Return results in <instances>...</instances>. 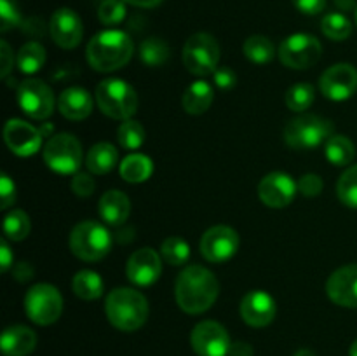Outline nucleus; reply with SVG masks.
Listing matches in <instances>:
<instances>
[{
  "label": "nucleus",
  "mask_w": 357,
  "mask_h": 356,
  "mask_svg": "<svg viewBox=\"0 0 357 356\" xmlns=\"http://www.w3.org/2000/svg\"><path fill=\"white\" fill-rule=\"evenodd\" d=\"M220 293L218 279L202 265H188L176 279V302L188 314L206 313Z\"/></svg>",
  "instance_id": "obj_1"
},
{
  "label": "nucleus",
  "mask_w": 357,
  "mask_h": 356,
  "mask_svg": "<svg viewBox=\"0 0 357 356\" xmlns=\"http://www.w3.org/2000/svg\"><path fill=\"white\" fill-rule=\"evenodd\" d=\"M135 44L126 31L105 30L94 35L87 44V61L98 72H114L129 63Z\"/></svg>",
  "instance_id": "obj_2"
},
{
  "label": "nucleus",
  "mask_w": 357,
  "mask_h": 356,
  "mask_svg": "<svg viewBox=\"0 0 357 356\" xmlns=\"http://www.w3.org/2000/svg\"><path fill=\"white\" fill-rule=\"evenodd\" d=\"M105 313L115 328L135 332L142 328L149 318V302L138 290L115 288L108 293Z\"/></svg>",
  "instance_id": "obj_3"
},
{
  "label": "nucleus",
  "mask_w": 357,
  "mask_h": 356,
  "mask_svg": "<svg viewBox=\"0 0 357 356\" xmlns=\"http://www.w3.org/2000/svg\"><path fill=\"white\" fill-rule=\"evenodd\" d=\"M96 101L105 115L128 121L138 110V94L121 79H105L96 86Z\"/></svg>",
  "instance_id": "obj_4"
},
{
  "label": "nucleus",
  "mask_w": 357,
  "mask_h": 356,
  "mask_svg": "<svg viewBox=\"0 0 357 356\" xmlns=\"http://www.w3.org/2000/svg\"><path fill=\"white\" fill-rule=\"evenodd\" d=\"M333 136V122L314 114L291 119L284 128V140L295 150H312Z\"/></svg>",
  "instance_id": "obj_5"
},
{
  "label": "nucleus",
  "mask_w": 357,
  "mask_h": 356,
  "mask_svg": "<svg viewBox=\"0 0 357 356\" xmlns=\"http://www.w3.org/2000/svg\"><path fill=\"white\" fill-rule=\"evenodd\" d=\"M70 250L86 262H96L107 257L112 248V236L105 225L94 220H86L73 227L70 234Z\"/></svg>",
  "instance_id": "obj_6"
},
{
  "label": "nucleus",
  "mask_w": 357,
  "mask_h": 356,
  "mask_svg": "<svg viewBox=\"0 0 357 356\" xmlns=\"http://www.w3.org/2000/svg\"><path fill=\"white\" fill-rule=\"evenodd\" d=\"M63 311V297L56 286L38 283L24 295V313L33 323L47 327L59 320Z\"/></svg>",
  "instance_id": "obj_7"
},
{
  "label": "nucleus",
  "mask_w": 357,
  "mask_h": 356,
  "mask_svg": "<svg viewBox=\"0 0 357 356\" xmlns=\"http://www.w3.org/2000/svg\"><path fill=\"white\" fill-rule=\"evenodd\" d=\"M220 63V45L209 34H194L183 47V65L194 75L204 77L215 73Z\"/></svg>",
  "instance_id": "obj_8"
},
{
  "label": "nucleus",
  "mask_w": 357,
  "mask_h": 356,
  "mask_svg": "<svg viewBox=\"0 0 357 356\" xmlns=\"http://www.w3.org/2000/svg\"><path fill=\"white\" fill-rule=\"evenodd\" d=\"M44 161L59 175H73L82 164V147L70 133L52 135L44 147Z\"/></svg>",
  "instance_id": "obj_9"
},
{
  "label": "nucleus",
  "mask_w": 357,
  "mask_h": 356,
  "mask_svg": "<svg viewBox=\"0 0 357 356\" xmlns=\"http://www.w3.org/2000/svg\"><path fill=\"white\" fill-rule=\"evenodd\" d=\"M323 54V45L314 35L293 34L279 45V59L293 70H305L316 65Z\"/></svg>",
  "instance_id": "obj_10"
},
{
  "label": "nucleus",
  "mask_w": 357,
  "mask_h": 356,
  "mask_svg": "<svg viewBox=\"0 0 357 356\" xmlns=\"http://www.w3.org/2000/svg\"><path fill=\"white\" fill-rule=\"evenodd\" d=\"M17 103L28 117L44 121L54 112V94L42 80L26 79L17 87Z\"/></svg>",
  "instance_id": "obj_11"
},
{
  "label": "nucleus",
  "mask_w": 357,
  "mask_h": 356,
  "mask_svg": "<svg viewBox=\"0 0 357 356\" xmlns=\"http://www.w3.org/2000/svg\"><path fill=\"white\" fill-rule=\"evenodd\" d=\"M239 250V234L229 225H215L202 234L201 253L213 264L230 260Z\"/></svg>",
  "instance_id": "obj_12"
},
{
  "label": "nucleus",
  "mask_w": 357,
  "mask_h": 356,
  "mask_svg": "<svg viewBox=\"0 0 357 356\" xmlns=\"http://www.w3.org/2000/svg\"><path fill=\"white\" fill-rule=\"evenodd\" d=\"M190 344L199 356H227L232 342L222 325L216 321H201L192 330Z\"/></svg>",
  "instance_id": "obj_13"
},
{
  "label": "nucleus",
  "mask_w": 357,
  "mask_h": 356,
  "mask_svg": "<svg viewBox=\"0 0 357 356\" xmlns=\"http://www.w3.org/2000/svg\"><path fill=\"white\" fill-rule=\"evenodd\" d=\"M321 93L333 101H345L357 89V70L349 63L330 66L319 79Z\"/></svg>",
  "instance_id": "obj_14"
},
{
  "label": "nucleus",
  "mask_w": 357,
  "mask_h": 356,
  "mask_svg": "<svg viewBox=\"0 0 357 356\" xmlns=\"http://www.w3.org/2000/svg\"><path fill=\"white\" fill-rule=\"evenodd\" d=\"M296 192H298V184L293 180L289 175L274 171L267 177L261 178L258 185V195L261 202L268 208H286L293 202Z\"/></svg>",
  "instance_id": "obj_15"
},
{
  "label": "nucleus",
  "mask_w": 357,
  "mask_h": 356,
  "mask_svg": "<svg viewBox=\"0 0 357 356\" xmlns=\"http://www.w3.org/2000/svg\"><path fill=\"white\" fill-rule=\"evenodd\" d=\"M42 133L35 126L21 121V119H10L3 128V140L7 147L13 150L16 156L28 157L38 152L42 143Z\"/></svg>",
  "instance_id": "obj_16"
},
{
  "label": "nucleus",
  "mask_w": 357,
  "mask_h": 356,
  "mask_svg": "<svg viewBox=\"0 0 357 356\" xmlns=\"http://www.w3.org/2000/svg\"><path fill=\"white\" fill-rule=\"evenodd\" d=\"M51 37L54 44H58L63 49H73L80 44L84 34L82 21L75 10L68 7H61L51 16L49 23Z\"/></svg>",
  "instance_id": "obj_17"
},
{
  "label": "nucleus",
  "mask_w": 357,
  "mask_h": 356,
  "mask_svg": "<svg viewBox=\"0 0 357 356\" xmlns=\"http://www.w3.org/2000/svg\"><path fill=\"white\" fill-rule=\"evenodd\" d=\"M162 272V260L152 248H139L129 257L126 274L129 281L138 286H150L159 279Z\"/></svg>",
  "instance_id": "obj_18"
},
{
  "label": "nucleus",
  "mask_w": 357,
  "mask_h": 356,
  "mask_svg": "<svg viewBox=\"0 0 357 356\" xmlns=\"http://www.w3.org/2000/svg\"><path fill=\"white\" fill-rule=\"evenodd\" d=\"M326 292L337 306L357 307V264L337 269L328 279Z\"/></svg>",
  "instance_id": "obj_19"
},
{
  "label": "nucleus",
  "mask_w": 357,
  "mask_h": 356,
  "mask_svg": "<svg viewBox=\"0 0 357 356\" xmlns=\"http://www.w3.org/2000/svg\"><path fill=\"white\" fill-rule=\"evenodd\" d=\"M275 314H278L275 300L261 290L250 292L241 302V316L250 327H267L274 321Z\"/></svg>",
  "instance_id": "obj_20"
},
{
  "label": "nucleus",
  "mask_w": 357,
  "mask_h": 356,
  "mask_svg": "<svg viewBox=\"0 0 357 356\" xmlns=\"http://www.w3.org/2000/svg\"><path fill=\"white\" fill-rule=\"evenodd\" d=\"M58 108L70 121H82L93 112V96L82 87H68L59 94Z\"/></svg>",
  "instance_id": "obj_21"
},
{
  "label": "nucleus",
  "mask_w": 357,
  "mask_h": 356,
  "mask_svg": "<svg viewBox=\"0 0 357 356\" xmlns=\"http://www.w3.org/2000/svg\"><path fill=\"white\" fill-rule=\"evenodd\" d=\"M37 346V335L31 328L14 325L3 330L0 337V348L6 356H28Z\"/></svg>",
  "instance_id": "obj_22"
},
{
  "label": "nucleus",
  "mask_w": 357,
  "mask_h": 356,
  "mask_svg": "<svg viewBox=\"0 0 357 356\" xmlns=\"http://www.w3.org/2000/svg\"><path fill=\"white\" fill-rule=\"evenodd\" d=\"M100 215L110 225H122L131 212L129 198L121 191H108L100 199Z\"/></svg>",
  "instance_id": "obj_23"
},
{
  "label": "nucleus",
  "mask_w": 357,
  "mask_h": 356,
  "mask_svg": "<svg viewBox=\"0 0 357 356\" xmlns=\"http://www.w3.org/2000/svg\"><path fill=\"white\" fill-rule=\"evenodd\" d=\"M213 103V87L206 80H197L185 89L181 107L192 115H201L209 110Z\"/></svg>",
  "instance_id": "obj_24"
},
{
  "label": "nucleus",
  "mask_w": 357,
  "mask_h": 356,
  "mask_svg": "<svg viewBox=\"0 0 357 356\" xmlns=\"http://www.w3.org/2000/svg\"><path fill=\"white\" fill-rule=\"evenodd\" d=\"M119 161V152L112 143L101 142L89 149L86 156V166L94 175H107L115 168Z\"/></svg>",
  "instance_id": "obj_25"
},
{
  "label": "nucleus",
  "mask_w": 357,
  "mask_h": 356,
  "mask_svg": "<svg viewBox=\"0 0 357 356\" xmlns=\"http://www.w3.org/2000/svg\"><path fill=\"white\" fill-rule=\"evenodd\" d=\"M153 171V163L143 154H131L121 164V177L129 184L149 180Z\"/></svg>",
  "instance_id": "obj_26"
},
{
  "label": "nucleus",
  "mask_w": 357,
  "mask_h": 356,
  "mask_svg": "<svg viewBox=\"0 0 357 356\" xmlns=\"http://www.w3.org/2000/svg\"><path fill=\"white\" fill-rule=\"evenodd\" d=\"M72 288L77 297L84 300H96L103 293V279L94 271H79L73 276Z\"/></svg>",
  "instance_id": "obj_27"
},
{
  "label": "nucleus",
  "mask_w": 357,
  "mask_h": 356,
  "mask_svg": "<svg viewBox=\"0 0 357 356\" xmlns=\"http://www.w3.org/2000/svg\"><path fill=\"white\" fill-rule=\"evenodd\" d=\"M326 157L333 166H349L356 157L354 143L344 135H333L326 142Z\"/></svg>",
  "instance_id": "obj_28"
},
{
  "label": "nucleus",
  "mask_w": 357,
  "mask_h": 356,
  "mask_svg": "<svg viewBox=\"0 0 357 356\" xmlns=\"http://www.w3.org/2000/svg\"><path fill=\"white\" fill-rule=\"evenodd\" d=\"M244 56L257 65H265L274 59L275 47L271 38L264 37V35H251L244 42Z\"/></svg>",
  "instance_id": "obj_29"
},
{
  "label": "nucleus",
  "mask_w": 357,
  "mask_h": 356,
  "mask_svg": "<svg viewBox=\"0 0 357 356\" xmlns=\"http://www.w3.org/2000/svg\"><path fill=\"white\" fill-rule=\"evenodd\" d=\"M17 68L23 73H37L45 63V51L38 42H28L17 52Z\"/></svg>",
  "instance_id": "obj_30"
},
{
  "label": "nucleus",
  "mask_w": 357,
  "mask_h": 356,
  "mask_svg": "<svg viewBox=\"0 0 357 356\" xmlns=\"http://www.w3.org/2000/svg\"><path fill=\"white\" fill-rule=\"evenodd\" d=\"M321 30L331 40H345L351 37L352 24L349 17L342 13L326 14L321 21Z\"/></svg>",
  "instance_id": "obj_31"
},
{
  "label": "nucleus",
  "mask_w": 357,
  "mask_h": 356,
  "mask_svg": "<svg viewBox=\"0 0 357 356\" xmlns=\"http://www.w3.org/2000/svg\"><path fill=\"white\" fill-rule=\"evenodd\" d=\"M30 216L23 209H13L3 220V234L10 241H23L30 234Z\"/></svg>",
  "instance_id": "obj_32"
},
{
  "label": "nucleus",
  "mask_w": 357,
  "mask_h": 356,
  "mask_svg": "<svg viewBox=\"0 0 357 356\" xmlns=\"http://www.w3.org/2000/svg\"><path fill=\"white\" fill-rule=\"evenodd\" d=\"M314 98H316V91L312 84H295L286 91V105L293 112H305L314 103Z\"/></svg>",
  "instance_id": "obj_33"
},
{
  "label": "nucleus",
  "mask_w": 357,
  "mask_h": 356,
  "mask_svg": "<svg viewBox=\"0 0 357 356\" xmlns=\"http://www.w3.org/2000/svg\"><path fill=\"white\" fill-rule=\"evenodd\" d=\"M139 58L149 66H160L169 58V47L164 40L157 37H150L139 45Z\"/></svg>",
  "instance_id": "obj_34"
},
{
  "label": "nucleus",
  "mask_w": 357,
  "mask_h": 356,
  "mask_svg": "<svg viewBox=\"0 0 357 356\" xmlns=\"http://www.w3.org/2000/svg\"><path fill=\"white\" fill-rule=\"evenodd\" d=\"M119 143L126 150H138L145 143V128L138 121L128 119L121 124L117 131Z\"/></svg>",
  "instance_id": "obj_35"
},
{
  "label": "nucleus",
  "mask_w": 357,
  "mask_h": 356,
  "mask_svg": "<svg viewBox=\"0 0 357 356\" xmlns=\"http://www.w3.org/2000/svg\"><path fill=\"white\" fill-rule=\"evenodd\" d=\"M160 255L171 265H183L190 257V248L181 237H167L160 246Z\"/></svg>",
  "instance_id": "obj_36"
},
{
  "label": "nucleus",
  "mask_w": 357,
  "mask_h": 356,
  "mask_svg": "<svg viewBox=\"0 0 357 356\" xmlns=\"http://www.w3.org/2000/svg\"><path fill=\"white\" fill-rule=\"evenodd\" d=\"M337 194L345 206L357 209V164L342 175L337 185Z\"/></svg>",
  "instance_id": "obj_37"
},
{
  "label": "nucleus",
  "mask_w": 357,
  "mask_h": 356,
  "mask_svg": "<svg viewBox=\"0 0 357 356\" xmlns=\"http://www.w3.org/2000/svg\"><path fill=\"white\" fill-rule=\"evenodd\" d=\"M98 17L103 24H119L126 17L124 0H103L98 7Z\"/></svg>",
  "instance_id": "obj_38"
},
{
  "label": "nucleus",
  "mask_w": 357,
  "mask_h": 356,
  "mask_svg": "<svg viewBox=\"0 0 357 356\" xmlns=\"http://www.w3.org/2000/svg\"><path fill=\"white\" fill-rule=\"evenodd\" d=\"M21 23L16 0H0V30L9 31Z\"/></svg>",
  "instance_id": "obj_39"
},
{
  "label": "nucleus",
  "mask_w": 357,
  "mask_h": 356,
  "mask_svg": "<svg viewBox=\"0 0 357 356\" xmlns=\"http://www.w3.org/2000/svg\"><path fill=\"white\" fill-rule=\"evenodd\" d=\"M321 191H323V180L317 175H303L298 180V192H302L305 198H316L321 194Z\"/></svg>",
  "instance_id": "obj_40"
},
{
  "label": "nucleus",
  "mask_w": 357,
  "mask_h": 356,
  "mask_svg": "<svg viewBox=\"0 0 357 356\" xmlns=\"http://www.w3.org/2000/svg\"><path fill=\"white\" fill-rule=\"evenodd\" d=\"M0 199H2V206H0L2 209L10 208L16 201V185L6 173L0 177Z\"/></svg>",
  "instance_id": "obj_41"
},
{
  "label": "nucleus",
  "mask_w": 357,
  "mask_h": 356,
  "mask_svg": "<svg viewBox=\"0 0 357 356\" xmlns=\"http://www.w3.org/2000/svg\"><path fill=\"white\" fill-rule=\"evenodd\" d=\"M94 187H96V184H94L93 177L87 173L75 175V178L72 180V191L80 198H89L94 192Z\"/></svg>",
  "instance_id": "obj_42"
},
{
  "label": "nucleus",
  "mask_w": 357,
  "mask_h": 356,
  "mask_svg": "<svg viewBox=\"0 0 357 356\" xmlns=\"http://www.w3.org/2000/svg\"><path fill=\"white\" fill-rule=\"evenodd\" d=\"M293 6L307 16H317L326 7V0H291Z\"/></svg>",
  "instance_id": "obj_43"
},
{
  "label": "nucleus",
  "mask_w": 357,
  "mask_h": 356,
  "mask_svg": "<svg viewBox=\"0 0 357 356\" xmlns=\"http://www.w3.org/2000/svg\"><path fill=\"white\" fill-rule=\"evenodd\" d=\"M215 82L222 89H232L237 84V75L229 66H220L215 70Z\"/></svg>",
  "instance_id": "obj_44"
},
{
  "label": "nucleus",
  "mask_w": 357,
  "mask_h": 356,
  "mask_svg": "<svg viewBox=\"0 0 357 356\" xmlns=\"http://www.w3.org/2000/svg\"><path fill=\"white\" fill-rule=\"evenodd\" d=\"M0 47H2V52H0V56H2V68H0V75L7 77V73H9L10 68L14 66V54L13 51H10L7 42H2Z\"/></svg>",
  "instance_id": "obj_45"
},
{
  "label": "nucleus",
  "mask_w": 357,
  "mask_h": 356,
  "mask_svg": "<svg viewBox=\"0 0 357 356\" xmlns=\"http://www.w3.org/2000/svg\"><path fill=\"white\" fill-rule=\"evenodd\" d=\"M13 265V251H10L9 244L6 239L0 241V271L7 272Z\"/></svg>",
  "instance_id": "obj_46"
},
{
  "label": "nucleus",
  "mask_w": 357,
  "mask_h": 356,
  "mask_svg": "<svg viewBox=\"0 0 357 356\" xmlns=\"http://www.w3.org/2000/svg\"><path fill=\"white\" fill-rule=\"evenodd\" d=\"M14 278H16L17 281H28V279L33 278V267H31L30 264H26V262H21V264H17L16 269H14Z\"/></svg>",
  "instance_id": "obj_47"
},
{
  "label": "nucleus",
  "mask_w": 357,
  "mask_h": 356,
  "mask_svg": "<svg viewBox=\"0 0 357 356\" xmlns=\"http://www.w3.org/2000/svg\"><path fill=\"white\" fill-rule=\"evenodd\" d=\"M229 356H253V348L246 342H234L230 344Z\"/></svg>",
  "instance_id": "obj_48"
},
{
  "label": "nucleus",
  "mask_w": 357,
  "mask_h": 356,
  "mask_svg": "<svg viewBox=\"0 0 357 356\" xmlns=\"http://www.w3.org/2000/svg\"><path fill=\"white\" fill-rule=\"evenodd\" d=\"M124 2L136 7H157L162 0H124Z\"/></svg>",
  "instance_id": "obj_49"
},
{
  "label": "nucleus",
  "mask_w": 357,
  "mask_h": 356,
  "mask_svg": "<svg viewBox=\"0 0 357 356\" xmlns=\"http://www.w3.org/2000/svg\"><path fill=\"white\" fill-rule=\"evenodd\" d=\"M333 3L335 6L338 7V9L340 10H352V9H357V6H356V0H333Z\"/></svg>",
  "instance_id": "obj_50"
},
{
  "label": "nucleus",
  "mask_w": 357,
  "mask_h": 356,
  "mask_svg": "<svg viewBox=\"0 0 357 356\" xmlns=\"http://www.w3.org/2000/svg\"><path fill=\"white\" fill-rule=\"evenodd\" d=\"M293 356H316V355H314L310 349H298V351H296Z\"/></svg>",
  "instance_id": "obj_51"
},
{
  "label": "nucleus",
  "mask_w": 357,
  "mask_h": 356,
  "mask_svg": "<svg viewBox=\"0 0 357 356\" xmlns=\"http://www.w3.org/2000/svg\"><path fill=\"white\" fill-rule=\"evenodd\" d=\"M349 355H351V356H357V339H356L354 342H352L351 351H349Z\"/></svg>",
  "instance_id": "obj_52"
},
{
  "label": "nucleus",
  "mask_w": 357,
  "mask_h": 356,
  "mask_svg": "<svg viewBox=\"0 0 357 356\" xmlns=\"http://www.w3.org/2000/svg\"><path fill=\"white\" fill-rule=\"evenodd\" d=\"M356 23H357V9H356Z\"/></svg>",
  "instance_id": "obj_53"
}]
</instances>
